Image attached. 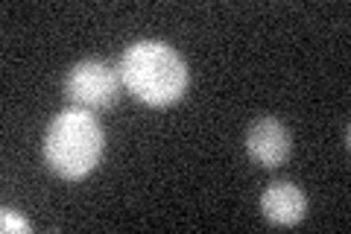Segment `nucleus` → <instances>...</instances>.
I'll return each instance as SVG.
<instances>
[{"label": "nucleus", "instance_id": "7ed1b4c3", "mask_svg": "<svg viewBox=\"0 0 351 234\" xmlns=\"http://www.w3.org/2000/svg\"><path fill=\"white\" fill-rule=\"evenodd\" d=\"M120 88H123V80H120V71L114 65L91 56V59L76 62L68 71L62 94L71 108H85L97 115V111H106L117 103Z\"/></svg>", "mask_w": 351, "mask_h": 234}, {"label": "nucleus", "instance_id": "20e7f679", "mask_svg": "<svg viewBox=\"0 0 351 234\" xmlns=\"http://www.w3.org/2000/svg\"><path fill=\"white\" fill-rule=\"evenodd\" d=\"M246 152L258 167H281L293 152V135L278 117L263 115L246 129Z\"/></svg>", "mask_w": 351, "mask_h": 234}, {"label": "nucleus", "instance_id": "39448f33", "mask_svg": "<svg viewBox=\"0 0 351 234\" xmlns=\"http://www.w3.org/2000/svg\"><path fill=\"white\" fill-rule=\"evenodd\" d=\"M261 211L272 226H295L307 214V199L299 185L272 182L261 196Z\"/></svg>", "mask_w": 351, "mask_h": 234}, {"label": "nucleus", "instance_id": "f03ea898", "mask_svg": "<svg viewBox=\"0 0 351 234\" xmlns=\"http://www.w3.org/2000/svg\"><path fill=\"white\" fill-rule=\"evenodd\" d=\"M106 132L91 111L64 108L50 120L44 135V164L59 179H85L103 159Z\"/></svg>", "mask_w": 351, "mask_h": 234}, {"label": "nucleus", "instance_id": "423d86ee", "mask_svg": "<svg viewBox=\"0 0 351 234\" xmlns=\"http://www.w3.org/2000/svg\"><path fill=\"white\" fill-rule=\"evenodd\" d=\"M0 229H3V231H24L27 234L29 231V222L15 217L12 208H3V211H0Z\"/></svg>", "mask_w": 351, "mask_h": 234}, {"label": "nucleus", "instance_id": "f257e3e1", "mask_svg": "<svg viewBox=\"0 0 351 234\" xmlns=\"http://www.w3.org/2000/svg\"><path fill=\"white\" fill-rule=\"evenodd\" d=\"M117 71L129 94L152 108L173 106L188 88V65L167 41L144 38L129 44L117 62Z\"/></svg>", "mask_w": 351, "mask_h": 234}]
</instances>
